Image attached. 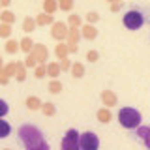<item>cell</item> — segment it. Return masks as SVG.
I'll list each match as a JSON object with an SVG mask.
<instances>
[{"label": "cell", "mask_w": 150, "mask_h": 150, "mask_svg": "<svg viewBox=\"0 0 150 150\" xmlns=\"http://www.w3.org/2000/svg\"><path fill=\"white\" fill-rule=\"evenodd\" d=\"M19 139H21V143L25 144L26 150H51L41 129L32 124H25L19 128Z\"/></svg>", "instance_id": "cell-1"}, {"label": "cell", "mask_w": 150, "mask_h": 150, "mask_svg": "<svg viewBox=\"0 0 150 150\" xmlns=\"http://www.w3.org/2000/svg\"><path fill=\"white\" fill-rule=\"evenodd\" d=\"M141 120H143V116H141V112L137 109H133V107H122L120 112H118V122L122 128L126 129H135L141 126Z\"/></svg>", "instance_id": "cell-2"}, {"label": "cell", "mask_w": 150, "mask_h": 150, "mask_svg": "<svg viewBox=\"0 0 150 150\" xmlns=\"http://www.w3.org/2000/svg\"><path fill=\"white\" fill-rule=\"evenodd\" d=\"M122 23H124V26L128 28V30H139V28L144 25V15H143L141 9H129V11L124 13Z\"/></svg>", "instance_id": "cell-3"}, {"label": "cell", "mask_w": 150, "mask_h": 150, "mask_svg": "<svg viewBox=\"0 0 150 150\" xmlns=\"http://www.w3.org/2000/svg\"><path fill=\"white\" fill-rule=\"evenodd\" d=\"M79 150H100V137L94 131L79 133Z\"/></svg>", "instance_id": "cell-4"}, {"label": "cell", "mask_w": 150, "mask_h": 150, "mask_svg": "<svg viewBox=\"0 0 150 150\" xmlns=\"http://www.w3.org/2000/svg\"><path fill=\"white\" fill-rule=\"evenodd\" d=\"M62 150H79V131L68 129L62 139Z\"/></svg>", "instance_id": "cell-5"}, {"label": "cell", "mask_w": 150, "mask_h": 150, "mask_svg": "<svg viewBox=\"0 0 150 150\" xmlns=\"http://www.w3.org/2000/svg\"><path fill=\"white\" fill-rule=\"evenodd\" d=\"M68 30H69V26L66 25V23H62V21H54L53 25H51V36H53L56 41H60V43L66 40Z\"/></svg>", "instance_id": "cell-6"}, {"label": "cell", "mask_w": 150, "mask_h": 150, "mask_svg": "<svg viewBox=\"0 0 150 150\" xmlns=\"http://www.w3.org/2000/svg\"><path fill=\"white\" fill-rule=\"evenodd\" d=\"M30 53L34 54L36 64H45L47 56H49V51H47V47H45V45H41V43H34V47H32Z\"/></svg>", "instance_id": "cell-7"}, {"label": "cell", "mask_w": 150, "mask_h": 150, "mask_svg": "<svg viewBox=\"0 0 150 150\" xmlns=\"http://www.w3.org/2000/svg\"><path fill=\"white\" fill-rule=\"evenodd\" d=\"M101 101H103V105L109 109V107H115L116 103H118V98H116V94L112 90H103L101 92Z\"/></svg>", "instance_id": "cell-8"}, {"label": "cell", "mask_w": 150, "mask_h": 150, "mask_svg": "<svg viewBox=\"0 0 150 150\" xmlns=\"http://www.w3.org/2000/svg\"><path fill=\"white\" fill-rule=\"evenodd\" d=\"M79 32H81V38H84V40H96L98 38V28L94 25H83L79 28Z\"/></svg>", "instance_id": "cell-9"}, {"label": "cell", "mask_w": 150, "mask_h": 150, "mask_svg": "<svg viewBox=\"0 0 150 150\" xmlns=\"http://www.w3.org/2000/svg\"><path fill=\"white\" fill-rule=\"evenodd\" d=\"M66 40H68V43H66V45H77L79 40H81V32H79V28H69Z\"/></svg>", "instance_id": "cell-10"}, {"label": "cell", "mask_w": 150, "mask_h": 150, "mask_svg": "<svg viewBox=\"0 0 150 150\" xmlns=\"http://www.w3.org/2000/svg\"><path fill=\"white\" fill-rule=\"evenodd\" d=\"M135 129H137V135H139V139L143 141L144 148H150V143H148V133H150V128H148V126H139V128H135Z\"/></svg>", "instance_id": "cell-11"}, {"label": "cell", "mask_w": 150, "mask_h": 150, "mask_svg": "<svg viewBox=\"0 0 150 150\" xmlns=\"http://www.w3.org/2000/svg\"><path fill=\"white\" fill-rule=\"evenodd\" d=\"M45 73L49 75L51 79H56L60 75V66H58V62H49L45 66Z\"/></svg>", "instance_id": "cell-12"}, {"label": "cell", "mask_w": 150, "mask_h": 150, "mask_svg": "<svg viewBox=\"0 0 150 150\" xmlns=\"http://www.w3.org/2000/svg\"><path fill=\"white\" fill-rule=\"evenodd\" d=\"M34 21H36V26H45V25H53L54 17L53 15H47V13H40Z\"/></svg>", "instance_id": "cell-13"}, {"label": "cell", "mask_w": 150, "mask_h": 150, "mask_svg": "<svg viewBox=\"0 0 150 150\" xmlns=\"http://www.w3.org/2000/svg\"><path fill=\"white\" fill-rule=\"evenodd\" d=\"M0 23H4V25H13V23H15V13L9 11V9L0 11Z\"/></svg>", "instance_id": "cell-14"}, {"label": "cell", "mask_w": 150, "mask_h": 150, "mask_svg": "<svg viewBox=\"0 0 150 150\" xmlns=\"http://www.w3.org/2000/svg\"><path fill=\"white\" fill-rule=\"evenodd\" d=\"M41 103H43V101H41L38 96H28V98H26V107H28L30 111H38V109H41Z\"/></svg>", "instance_id": "cell-15"}, {"label": "cell", "mask_w": 150, "mask_h": 150, "mask_svg": "<svg viewBox=\"0 0 150 150\" xmlns=\"http://www.w3.org/2000/svg\"><path fill=\"white\" fill-rule=\"evenodd\" d=\"M56 11H58L56 0H43V13H47V15H54Z\"/></svg>", "instance_id": "cell-16"}, {"label": "cell", "mask_w": 150, "mask_h": 150, "mask_svg": "<svg viewBox=\"0 0 150 150\" xmlns=\"http://www.w3.org/2000/svg\"><path fill=\"white\" fill-rule=\"evenodd\" d=\"M96 116H98V120H100V122H103V124H107V122H111V120H112V112H111L109 109H107V107L100 109Z\"/></svg>", "instance_id": "cell-17"}, {"label": "cell", "mask_w": 150, "mask_h": 150, "mask_svg": "<svg viewBox=\"0 0 150 150\" xmlns=\"http://www.w3.org/2000/svg\"><path fill=\"white\" fill-rule=\"evenodd\" d=\"M32 47H34V41H32L28 36H26V38H23V40L19 41V49H21L23 53H26V54L32 51Z\"/></svg>", "instance_id": "cell-18"}, {"label": "cell", "mask_w": 150, "mask_h": 150, "mask_svg": "<svg viewBox=\"0 0 150 150\" xmlns=\"http://www.w3.org/2000/svg\"><path fill=\"white\" fill-rule=\"evenodd\" d=\"M69 71H71L73 77L81 79L83 75H84V66H83L81 62H73V64H71V68H69Z\"/></svg>", "instance_id": "cell-19"}, {"label": "cell", "mask_w": 150, "mask_h": 150, "mask_svg": "<svg viewBox=\"0 0 150 150\" xmlns=\"http://www.w3.org/2000/svg\"><path fill=\"white\" fill-rule=\"evenodd\" d=\"M73 4H75V0H56V8L60 11H71Z\"/></svg>", "instance_id": "cell-20"}, {"label": "cell", "mask_w": 150, "mask_h": 150, "mask_svg": "<svg viewBox=\"0 0 150 150\" xmlns=\"http://www.w3.org/2000/svg\"><path fill=\"white\" fill-rule=\"evenodd\" d=\"M9 133H11V126H9V122L0 118V139H6Z\"/></svg>", "instance_id": "cell-21"}, {"label": "cell", "mask_w": 150, "mask_h": 150, "mask_svg": "<svg viewBox=\"0 0 150 150\" xmlns=\"http://www.w3.org/2000/svg\"><path fill=\"white\" fill-rule=\"evenodd\" d=\"M36 30V21L32 17H26L25 21H23V32H26V34H30V32Z\"/></svg>", "instance_id": "cell-22"}, {"label": "cell", "mask_w": 150, "mask_h": 150, "mask_svg": "<svg viewBox=\"0 0 150 150\" xmlns=\"http://www.w3.org/2000/svg\"><path fill=\"white\" fill-rule=\"evenodd\" d=\"M54 54L58 56V60L68 58V45H66V43H58L54 47Z\"/></svg>", "instance_id": "cell-23"}, {"label": "cell", "mask_w": 150, "mask_h": 150, "mask_svg": "<svg viewBox=\"0 0 150 150\" xmlns=\"http://www.w3.org/2000/svg\"><path fill=\"white\" fill-rule=\"evenodd\" d=\"M68 23H69V28L83 26V19H81V15H77V13H71V15L68 17Z\"/></svg>", "instance_id": "cell-24"}, {"label": "cell", "mask_w": 150, "mask_h": 150, "mask_svg": "<svg viewBox=\"0 0 150 150\" xmlns=\"http://www.w3.org/2000/svg\"><path fill=\"white\" fill-rule=\"evenodd\" d=\"M17 51H19V41H17V40H11V38H8V41H6V53L15 54Z\"/></svg>", "instance_id": "cell-25"}, {"label": "cell", "mask_w": 150, "mask_h": 150, "mask_svg": "<svg viewBox=\"0 0 150 150\" xmlns=\"http://www.w3.org/2000/svg\"><path fill=\"white\" fill-rule=\"evenodd\" d=\"M13 75H15L17 81H25V79H26V68L21 62H17V69H15V73H13Z\"/></svg>", "instance_id": "cell-26"}, {"label": "cell", "mask_w": 150, "mask_h": 150, "mask_svg": "<svg viewBox=\"0 0 150 150\" xmlns=\"http://www.w3.org/2000/svg\"><path fill=\"white\" fill-rule=\"evenodd\" d=\"M41 111H43V115L45 116H53L54 112H56V107H54V103H41Z\"/></svg>", "instance_id": "cell-27"}, {"label": "cell", "mask_w": 150, "mask_h": 150, "mask_svg": "<svg viewBox=\"0 0 150 150\" xmlns=\"http://www.w3.org/2000/svg\"><path fill=\"white\" fill-rule=\"evenodd\" d=\"M11 25H4V23H0V38H6V40H8V38L9 36H11Z\"/></svg>", "instance_id": "cell-28"}, {"label": "cell", "mask_w": 150, "mask_h": 150, "mask_svg": "<svg viewBox=\"0 0 150 150\" xmlns=\"http://www.w3.org/2000/svg\"><path fill=\"white\" fill-rule=\"evenodd\" d=\"M60 90H62V83L56 81V79H53V81L49 83V92L51 94H58Z\"/></svg>", "instance_id": "cell-29"}, {"label": "cell", "mask_w": 150, "mask_h": 150, "mask_svg": "<svg viewBox=\"0 0 150 150\" xmlns=\"http://www.w3.org/2000/svg\"><path fill=\"white\" fill-rule=\"evenodd\" d=\"M23 66H25V68H36V58H34V54H32V53H28V56H26V58H25V64H23Z\"/></svg>", "instance_id": "cell-30"}, {"label": "cell", "mask_w": 150, "mask_h": 150, "mask_svg": "<svg viewBox=\"0 0 150 150\" xmlns=\"http://www.w3.org/2000/svg\"><path fill=\"white\" fill-rule=\"evenodd\" d=\"M98 21H100V15H98L96 11L86 13V25H94V23H98Z\"/></svg>", "instance_id": "cell-31"}, {"label": "cell", "mask_w": 150, "mask_h": 150, "mask_svg": "<svg viewBox=\"0 0 150 150\" xmlns=\"http://www.w3.org/2000/svg\"><path fill=\"white\" fill-rule=\"evenodd\" d=\"M15 69H17V62H11V64H8V66H6V68H4V69H2V71H4V73H6V75H8V77H11V75H13V73H15Z\"/></svg>", "instance_id": "cell-32"}, {"label": "cell", "mask_w": 150, "mask_h": 150, "mask_svg": "<svg viewBox=\"0 0 150 150\" xmlns=\"http://www.w3.org/2000/svg\"><path fill=\"white\" fill-rule=\"evenodd\" d=\"M58 66H60V71H68V69L71 68V60H69V58H62L58 62Z\"/></svg>", "instance_id": "cell-33"}, {"label": "cell", "mask_w": 150, "mask_h": 150, "mask_svg": "<svg viewBox=\"0 0 150 150\" xmlns=\"http://www.w3.org/2000/svg\"><path fill=\"white\" fill-rule=\"evenodd\" d=\"M98 58H100V53H98V51L90 49L86 53V60H88V62H98Z\"/></svg>", "instance_id": "cell-34"}, {"label": "cell", "mask_w": 150, "mask_h": 150, "mask_svg": "<svg viewBox=\"0 0 150 150\" xmlns=\"http://www.w3.org/2000/svg\"><path fill=\"white\" fill-rule=\"evenodd\" d=\"M36 77L38 79H43L45 77V64H38L36 66Z\"/></svg>", "instance_id": "cell-35"}, {"label": "cell", "mask_w": 150, "mask_h": 150, "mask_svg": "<svg viewBox=\"0 0 150 150\" xmlns=\"http://www.w3.org/2000/svg\"><path fill=\"white\" fill-rule=\"evenodd\" d=\"M8 111H9V107H8V103L4 101V100H0V118H4V116L8 115Z\"/></svg>", "instance_id": "cell-36"}, {"label": "cell", "mask_w": 150, "mask_h": 150, "mask_svg": "<svg viewBox=\"0 0 150 150\" xmlns=\"http://www.w3.org/2000/svg\"><path fill=\"white\" fill-rule=\"evenodd\" d=\"M9 83V77L4 71H0V84H8Z\"/></svg>", "instance_id": "cell-37"}, {"label": "cell", "mask_w": 150, "mask_h": 150, "mask_svg": "<svg viewBox=\"0 0 150 150\" xmlns=\"http://www.w3.org/2000/svg\"><path fill=\"white\" fill-rule=\"evenodd\" d=\"M120 6H122V2H116V4H111V11H112V13H116V11H120Z\"/></svg>", "instance_id": "cell-38"}, {"label": "cell", "mask_w": 150, "mask_h": 150, "mask_svg": "<svg viewBox=\"0 0 150 150\" xmlns=\"http://www.w3.org/2000/svg\"><path fill=\"white\" fill-rule=\"evenodd\" d=\"M11 4V0H0V8H8Z\"/></svg>", "instance_id": "cell-39"}, {"label": "cell", "mask_w": 150, "mask_h": 150, "mask_svg": "<svg viewBox=\"0 0 150 150\" xmlns=\"http://www.w3.org/2000/svg\"><path fill=\"white\" fill-rule=\"evenodd\" d=\"M109 4H116V2H120V0H107Z\"/></svg>", "instance_id": "cell-40"}, {"label": "cell", "mask_w": 150, "mask_h": 150, "mask_svg": "<svg viewBox=\"0 0 150 150\" xmlns=\"http://www.w3.org/2000/svg\"><path fill=\"white\" fill-rule=\"evenodd\" d=\"M4 150H9V148H4Z\"/></svg>", "instance_id": "cell-41"}]
</instances>
